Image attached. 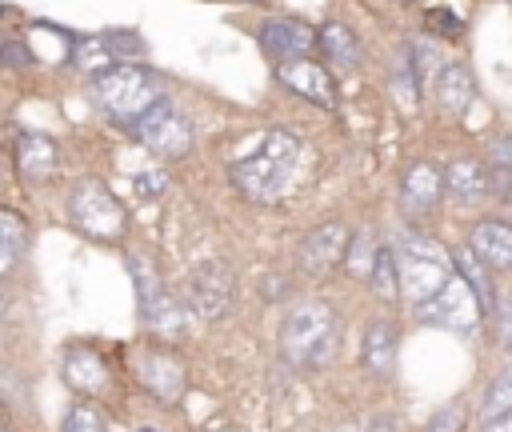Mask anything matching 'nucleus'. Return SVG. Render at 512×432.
<instances>
[{"instance_id":"473e14b6","label":"nucleus","mask_w":512,"mask_h":432,"mask_svg":"<svg viewBox=\"0 0 512 432\" xmlns=\"http://www.w3.org/2000/svg\"><path fill=\"white\" fill-rule=\"evenodd\" d=\"M164 188H168V176L164 172H140L136 176V192H144V196H156Z\"/></svg>"},{"instance_id":"7c9ffc66","label":"nucleus","mask_w":512,"mask_h":432,"mask_svg":"<svg viewBox=\"0 0 512 432\" xmlns=\"http://www.w3.org/2000/svg\"><path fill=\"white\" fill-rule=\"evenodd\" d=\"M464 420H468L464 400H452V404H444V408H436V412H432V420H428V428H424V432H460V428H464Z\"/></svg>"},{"instance_id":"c9c22d12","label":"nucleus","mask_w":512,"mask_h":432,"mask_svg":"<svg viewBox=\"0 0 512 432\" xmlns=\"http://www.w3.org/2000/svg\"><path fill=\"white\" fill-rule=\"evenodd\" d=\"M428 24H436V28H444V32H456V20H452L444 8H440V12H432V16H428Z\"/></svg>"},{"instance_id":"412c9836","label":"nucleus","mask_w":512,"mask_h":432,"mask_svg":"<svg viewBox=\"0 0 512 432\" xmlns=\"http://www.w3.org/2000/svg\"><path fill=\"white\" fill-rule=\"evenodd\" d=\"M24 248H28V224H24V216L0 208V276H8L20 264Z\"/></svg>"},{"instance_id":"6e6552de","label":"nucleus","mask_w":512,"mask_h":432,"mask_svg":"<svg viewBox=\"0 0 512 432\" xmlns=\"http://www.w3.org/2000/svg\"><path fill=\"white\" fill-rule=\"evenodd\" d=\"M232 304V268L224 260H200L188 276V308L200 320H220Z\"/></svg>"},{"instance_id":"5701e85b","label":"nucleus","mask_w":512,"mask_h":432,"mask_svg":"<svg viewBox=\"0 0 512 432\" xmlns=\"http://www.w3.org/2000/svg\"><path fill=\"white\" fill-rule=\"evenodd\" d=\"M140 316H144L160 336H180V332H184V312H180V304L168 296V288L156 292L152 300H144V304H140Z\"/></svg>"},{"instance_id":"9d476101","label":"nucleus","mask_w":512,"mask_h":432,"mask_svg":"<svg viewBox=\"0 0 512 432\" xmlns=\"http://www.w3.org/2000/svg\"><path fill=\"white\" fill-rule=\"evenodd\" d=\"M276 80L284 88H292L296 96L312 100L316 108H336V80L324 64L308 60V56H296V60H280L276 68Z\"/></svg>"},{"instance_id":"a878e982","label":"nucleus","mask_w":512,"mask_h":432,"mask_svg":"<svg viewBox=\"0 0 512 432\" xmlns=\"http://www.w3.org/2000/svg\"><path fill=\"white\" fill-rule=\"evenodd\" d=\"M364 284H372V292H376L380 300H400V276H396L392 248H380V252H376V264H372V272H368Z\"/></svg>"},{"instance_id":"b1692460","label":"nucleus","mask_w":512,"mask_h":432,"mask_svg":"<svg viewBox=\"0 0 512 432\" xmlns=\"http://www.w3.org/2000/svg\"><path fill=\"white\" fill-rule=\"evenodd\" d=\"M452 268H456V276H464V280L472 284V292L480 296L484 312L496 308V300H492V284H488V264H484L472 248H456V252H452Z\"/></svg>"},{"instance_id":"a211bd4d","label":"nucleus","mask_w":512,"mask_h":432,"mask_svg":"<svg viewBox=\"0 0 512 432\" xmlns=\"http://www.w3.org/2000/svg\"><path fill=\"white\" fill-rule=\"evenodd\" d=\"M468 248L488 268H512V224L504 220H480L468 236Z\"/></svg>"},{"instance_id":"7ed1b4c3","label":"nucleus","mask_w":512,"mask_h":432,"mask_svg":"<svg viewBox=\"0 0 512 432\" xmlns=\"http://www.w3.org/2000/svg\"><path fill=\"white\" fill-rule=\"evenodd\" d=\"M392 260H396V276H400V296L416 308L424 304L448 276H452V252L424 236V232H412L404 236L396 248H392Z\"/></svg>"},{"instance_id":"72a5a7b5","label":"nucleus","mask_w":512,"mask_h":432,"mask_svg":"<svg viewBox=\"0 0 512 432\" xmlns=\"http://www.w3.org/2000/svg\"><path fill=\"white\" fill-rule=\"evenodd\" d=\"M492 164H500V168H512V136H504V140H492Z\"/></svg>"},{"instance_id":"4468645a","label":"nucleus","mask_w":512,"mask_h":432,"mask_svg":"<svg viewBox=\"0 0 512 432\" xmlns=\"http://www.w3.org/2000/svg\"><path fill=\"white\" fill-rule=\"evenodd\" d=\"M60 372H64V384L72 392H84V396H104L112 388V372H108V364L92 348H72L64 356Z\"/></svg>"},{"instance_id":"423d86ee","label":"nucleus","mask_w":512,"mask_h":432,"mask_svg":"<svg viewBox=\"0 0 512 432\" xmlns=\"http://www.w3.org/2000/svg\"><path fill=\"white\" fill-rule=\"evenodd\" d=\"M132 132H136V140H140L148 152H156V156H164V160H176V156H184V152L192 148V124H188L184 112H176V104H168L164 96H156V100L132 120Z\"/></svg>"},{"instance_id":"f3484780","label":"nucleus","mask_w":512,"mask_h":432,"mask_svg":"<svg viewBox=\"0 0 512 432\" xmlns=\"http://www.w3.org/2000/svg\"><path fill=\"white\" fill-rule=\"evenodd\" d=\"M436 100L448 116H464L476 100V80H472V68L468 64H444L436 72Z\"/></svg>"},{"instance_id":"cd10ccee","label":"nucleus","mask_w":512,"mask_h":432,"mask_svg":"<svg viewBox=\"0 0 512 432\" xmlns=\"http://www.w3.org/2000/svg\"><path fill=\"white\" fill-rule=\"evenodd\" d=\"M128 272H132V284H136L140 304H144V300H152L156 292H164L160 272H156V264H152L148 256H128Z\"/></svg>"},{"instance_id":"c756f323","label":"nucleus","mask_w":512,"mask_h":432,"mask_svg":"<svg viewBox=\"0 0 512 432\" xmlns=\"http://www.w3.org/2000/svg\"><path fill=\"white\" fill-rule=\"evenodd\" d=\"M60 432H108V428H104V412L92 408V404H72Z\"/></svg>"},{"instance_id":"bb28decb","label":"nucleus","mask_w":512,"mask_h":432,"mask_svg":"<svg viewBox=\"0 0 512 432\" xmlns=\"http://www.w3.org/2000/svg\"><path fill=\"white\" fill-rule=\"evenodd\" d=\"M72 60H76V68H80V72H88V76H96V72H104L108 64H116V56L108 52L104 36H84V40H76Z\"/></svg>"},{"instance_id":"39448f33","label":"nucleus","mask_w":512,"mask_h":432,"mask_svg":"<svg viewBox=\"0 0 512 432\" xmlns=\"http://www.w3.org/2000/svg\"><path fill=\"white\" fill-rule=\"evenodd\" d=\"M68 220L76 224V232H84L88 240H120L128 228V212L124 204L112 196L108 184L100 180H76L68 192Z\"/></svg>"},{"instance_id":"f704fd0d","label":"nucleus","mask_w":512,"mask_h":432,"mask_svg":"<svg viewBox=\"0 0 512 432\" xmlns=\"http://www.w3.org/2000/svg\"><path fill=\"white\" fill-rule=\"evenodd\" d=\"M484 432H512V408H504V412H496V416H488V424H484Z\"/></svg>"},{"instance_id":"ddd939ff","label":"nucleus","mask_w":512,"mask_h":432,"mask_svg":"<svg viewBox=\"0 0 512 432\" xmlns=\"http://www.w3.org/2000/svg\"><path fill=\"white\" fill-rule=\"evenodd\" d=\"M260 44L276 60H296V56H308L316 48V28L308 20H296V16H276L260 28Z\"/></svg>"},{"instance_id":"4be33fe9","label":"nucleus","mask_w":512,"mask_h":432,"mask_svg":"<svg viewBox=\"0 0 512 432\" xmlns=\"http://www.w3.org/2000/svg\"><path fill=\"white\" fill-rule=\"evenodd\" d=\"M376 232L372 228H360V232H352L348 236V248H344V272L352 276V280H368V272H372V264H376Z\"/></svg>"},{"instance_id":"f8f14e48","label":"nucleus","mask_w":512,"mask_h":432,"mask_svg":"<svg viewBox=\"0 0 512 432\" xmlns=\"http://www.w3.org/2000/svg\"><path fill=\"white\" fill-rule=\"evenodd\" d=\"M348 236H352V232H348L340 220H328V224L312 228V232L304 236V244H300V268H304L308 276H328V272H336V264L344 260Z\"/></svg>"},{"instance_id":"393cba45","label":"nucleus","mask_w":512,"mask_h":432,"mask_svg":"<svg viewBox=\"0 0 512 432\" xmlns=\"http://www.w3.org/2000/svg\"><path fill=\"white\" fill-rule=\"evenodd\" d=\"M408 64H412V76H416V84L420 88H432V80H436V72L444 68V60H440V48L432 44V40H416L408 52Z\"/></svg>"},{"instance_id":"c85d7f7f","label":"nucleus","mask_w":512,"mask_h":432,"mask_svg":"<svg viewBox=\"0 0 512 432\" xmlns=\"http://www.w3.org/2000/svg\"><path fill=\"white\" fill-rule=\"evenodd\" d=\"M392 96H396V104H404V112H412V108H416V100H420V84H416V76H412L408 56L392 68Z\"/></svg>"},{"instance_id":"0eeeda50","label":"nucleus","mask_w":512,"mask_h":432,"mask_svg":"<svg viewBox=\"0 0 512 432\" xmlns=\"http://www.w3.org/2000/svg\"><path fill=\"white\" fill-rule=\"evenodd\" d=\"M416 316L424 324H436V328H448V332H468V328L480 324L484 304H480V296L472 292V284L464 276H448L424 304H416Z\"/></svg>"},{"instance_id":"20e7f679","label":"nucleus","mask_w":512,"mask_h":432,"mask_svg":"<svg viewBox=\"0 0 512 432\" xmlns=\"http://www.w3.org/2000/svg\"><path fill=\"white\" fill-rule=\"evenodd\" d=\"M92 96L112 120H136L160 96V84L140 64H108L92 76Z\"/></svg>"},{"instance_id":"aec40b11","label":"nucleus","mask_w":512,"mask_h":432,"mask_svg":"<svg viewBox=\"0 0 512 432\" xmlns=\"http://www.w3.org/2000/svg\"><path fill=\"white\" fill-rule=\"evenodd\" d=\"M316 48H320L324 60L336 64V68H356V64H360V40H356L352 28L340 24V20H328L324 28H316Z\"/></svg>"},{"instance_id":"6ab92c4d","label":"nucleus","mask_w":512,"mask_h":432,"mask_svg":"<svg viewBox=\"0 0 512 432\" xmlns=\"http://www.w3.org/2000/svg\"><path fill=\"white\" fill-rule=\"evenodd\" d=\"M16 164H20V172H24L28 180H44V176L56 172L60 148H56V140L44 136V132H24V136L16 140Z\"/></svg>"},{"instance_id":"9b49d317","label":"nucleus","mask_w":512,"mask_h":432,"mask_svg":"<svg viewBox=\"0 0 512 432\" xmlns=\"http://www.w3.org/2000/svg\"><path fill=\"white\" fill-rule=\"evenodd\" d=\"M440 196H444V172H440V164H432V160L408 164V172L400 180V208L420 220V216H432L436 212Z\"/></svg>"},{"instance_id":"1a4fd4ad","label":"nucleus","mask_w":512,"mask_h":432,"mask_svg":"<svg viewBox=\"0 0 512 432\" xmlns=\"http://www.w3.org/2000/svg\"><path fill=\"white\" fill-rule=\"evenodd\" d=\"M136 376L152 392V400H160V404H176L188 388L184 360L176 352H160V348H148L136 356Z\"/></svg>"},{"instance_id":"2f4dec72","label":"nucleus","mask_w":512,"mask_h":432,"mask_svg":"<svg viewBox=\"0 0 512 432\" xmlns=\"http://www.w3.org/2000/svg\"><path fill=\"white\" fill-rule=\"evenodd\" d=\"M504 408H512V368L500 372V376L488 384V392H484V416H496V412H504Z\"/></svg>"},{"instance_id":"f257e3e1","label":"nucleus","mask_w":512,"mask_h":432,"mask_svg":"<svg viewBox=\"0 0 512 432\" xmlns=\"http://www.w3.org/2000/svg\"><path fill=\"white\" fill-rule=\"evenodd\" d=\"M340 348V320L324 300H296L280 324V352L296 368H324Z\"/></svg>"},{"instance_id":"2eb2a0df","label":"nucleus","mask_w":512,"mask_h":432,"mask_svg":"<svg viewBox=\"0 0 512 432\" xmlns=\"http://www.w3.org/2000/svg\"><path fill=\"white\" fill-rule=\"evenodd\" d=\"M396 324L392 320H372L364 328V348H360V364L368 376L376 380H388L392 368H396Z\"/></svg>"},{"instance_id":"dca6fc26","label":"nucleus","mask_w":512,"mask_h":432,"mask_svg":"<svg viewBox=\"0 0 512 432\" xmlns=\"http://www.w3.org/2000/svg\"><path fill=\"white\" fill-rule=\"evenodd\" d=\"M444 192L456 204H480L488 196V172H484V164L476 156H456L444 168Z\"/></svg>"},{"instance_id":"f03ea898","label":"nucleus","mask_w":512,"mask_h":432,"mask_svg":"<svg viewBox=\"0 0 512 432\" xmlns=\"http://www.w3.org/2000/svg\"><path fill=\"white\" fill-rule=\"evenodd\" d=\"M296 160H300V140H296L292 132H284V128L264 132L260 148H256L252 156H244V160L232 168V184H236L248 200L268 204V200H276V196L284 192V184L292 180Z\"/></svg>"}]
</instances>
